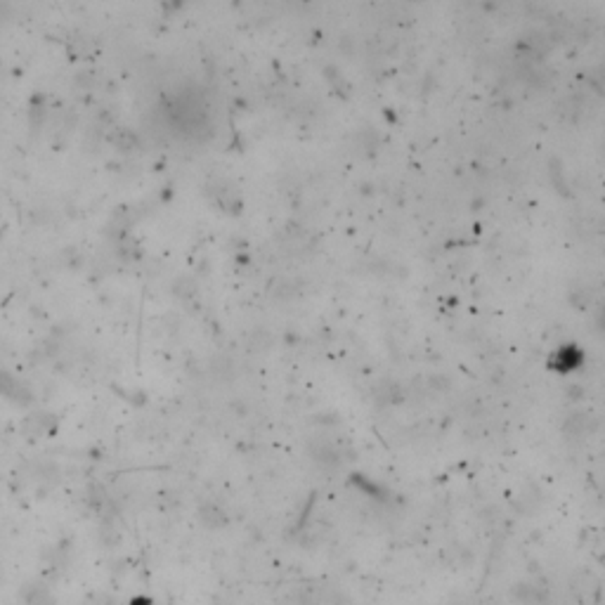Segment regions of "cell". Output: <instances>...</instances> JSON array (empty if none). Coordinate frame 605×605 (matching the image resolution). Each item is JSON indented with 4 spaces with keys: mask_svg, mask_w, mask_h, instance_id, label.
I'll list each match as a JSON object with an SVG mask.
<instances>
[]
</instances>
